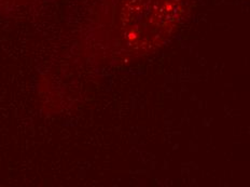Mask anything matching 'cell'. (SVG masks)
<instances>
[{"mask_svg": "<svg viewBox=\"0 0 250 187\" xmlns=\"http://www.w3.org/2000/svg\"><path fill=\"white\" fill-rule=\"evenodd\" d=\"M182 4V0H116L111 28L118 44L136 54L154 45L161 30L178 19Z\"/></svg>", "mask_w": 250, "mask_h": 187, "instance_id": "cell-1", "label": "cell"}, {"mask_svg": "<svg viewBox=\"0 0 250 187\" xmlns=\"http://www.w3.org/2000/svg\"><path fill=\"white\" fill-rule=\"evenodd\" d=\"M29 0H0V11H9L22 6Z\"/></svg>", "mask_w": 250, "mask_h": 187, "instance_id": "cell-2", "label": "cell"}]
</instances>
